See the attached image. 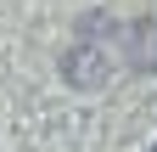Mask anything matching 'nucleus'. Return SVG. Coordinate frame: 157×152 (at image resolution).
I'll return each mask as SVG.
<instances>
[{
	"label": "nucleus",
	"instance_id": "1",
	"mask_svg": "<svg viewBox=\"0 0 157 152\" xmlns=\"http://www.w3.org/2000/svg\"><path fill=\"white\" fill-rule=\"evenodd\" d=\"M84 40H95V45H112L107 56L118 68H129V73H157V23L151 17H135V23H118V17H84V23H78V45ZM90 45V51H95ZM101 56V51H95ZM107 68V62H101Z\"/></svg>",
	"mask_w": 157,
	"mask_h": 152
},
{
	"label": "nucleus",
	"instance_id": "2",
	"mask_svg": "<svg viewBox=\"0 0 157 152\" xmlns=\"http://www.w3.org/2000/svg\"><path fill=\"white\" fill-rule=\"evenodd\" d=\"M151 152H157V146H151Z\"/></svg>",
	"mask_w": 157,
	"mask_h": 152
}]
</instances>
